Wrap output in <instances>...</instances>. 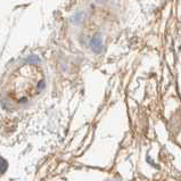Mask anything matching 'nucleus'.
<instances>
[{
  "instance_id": "f257e3e1",
  "label": "nucleus",
  "mask_w": 181,
  "mask_h": 181,
  "mask_svg": "<svg viewBox=\"0 0 181 181\" xmlns=\"http://www.w3.org/2000/svg\"><path fill=\"white\" fill-rule=\"evenodd\" d=\"M45 76L37 65L26 64L16 70L8 80L7 93L15 100L23 102L43 89Z\"/></svg>"
},
{
  "instance_id": "f03ea898",
  "label": "nucleus",
  "mask_w": 181,
  "mask_h": 181,
  "mask_svg": "<svg viewBox=\"0 0 181 181\" xmlns=\"http://www.w3.org/2000/svg\"><path fill=\"white\" fill-rule=\"evenodd\" d=\"M7 167H8L7 162H6L4 158L0 157V173H4V172L7 170Z\"/></svg>"
}]
</instances>
